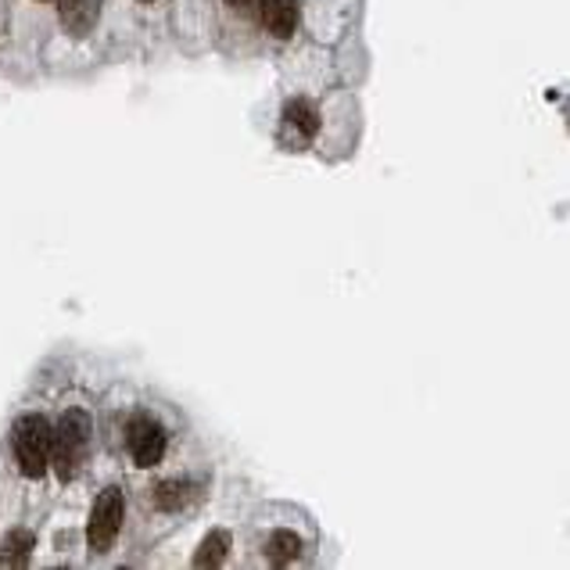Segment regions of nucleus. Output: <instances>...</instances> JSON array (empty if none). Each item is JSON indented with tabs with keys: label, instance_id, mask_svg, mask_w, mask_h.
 I'll return each mask as SVG.
<instances>
[{
	"label": "nucleus",
	"instance_id": "1",
	"mask_svg": "<svg viewBox=\"0 0 570 570\" xmlns=\"http://www.w3.org/2000/svg\"><path fill=\"white\" fill-rule=\"evenodd\" d=\"M90 430H94V424H90V416H86L83 409H69V413L61 416V424L54 427L51 463H54L61 481H69L80 470L86 449H90Z\"/></svg>",
	"mask_w": 570,
	"mask_h": 570
},
{
	"label": "nucleus",
	"instance_id": "2",
	"mask_svg": "<svg viewBox=\"0 0 570 570\" xmlns=\"http://www.w3.org/2000/svg\"><path fill=\"white\" fill-rule=\"evenodd\" d=\"M51 441L54 427L44 416H22L15 430H11V445H15V460L26 477H44L47 463H51Z\"/></svg>",
	"mask_w": 570,
	"mask_h": 570
},
{
	"label": "nucleus",
	"instance_id": "3",
	"mask_svg": "<svg viewBox=\"0 0 570 570\" xmlns=\"http://www.w3.org/2000/svg\"><path fill=\"white\" fill-rule=\"evenodd\" d=\"M122 513H126V499H122L119 488H105L97 495V502L90 510V524H86V545H90V553L101 556L111 549V542L119 538Z\"/></svg>",
	"mask_w": 570,
	"mask_h": 570
},
{
	"label": "nucleus",
	"instance_id": "4",
	"mask_svg": "<svg viewBox=\"0 0 570 570\" xmlns=\"http://www.w3.org/2000/svg\"><path fill=\"white\" fill-rule=\"evenodd\" d=\"M126 445L136 466H158L166 456V430L147 413H136L126 424Z\"/></svg>",
	"mask_w": 570,
	"mask_h": 570
},
{
	"label": "nucleus",
	"instance_id": "5",
	"mask_svg": "<svg viewBox=\"0 0 570 570\" xmlns=\"http://www.w3.org/2000/svg\"><path fill=\"white\" fill-rule=\"evenodd\" d=\"M319 133V116L308 101H291L283 108V122H280V141L288 147H305L313 144V136Z\"/></svg>",
	"mask_w": 570,
	"mask_h": 570
},
{
	"label": "nucleus",
	"instance_id": "6",
	"mask_svg": "<svg viewBox=\"0 0 570 570\" xmlns=\"http://www.w3.org/2000/svg\"><path fill=\"white\" fill-rule=\"evenodd\" d=\"M105 0H58V19L69 36H90L101 19Z\"/></svg>",
	"mask_w": 570,
	"mask_h": 570
},
{
	"label": "nucleus",
	"instance_id": "7",
	"mask_svg": "<svg viewBox=\"0 0 570 570\" xmlns=\"http://www.w3.org/2000/svg\"><path fill=\"white\" fill-rule=\"evenodd\" d=\"M258 15H263V26L280 40H288L299 26V4L294 0H258Z\"/></svg>",
	"mask_w": 570,
	"mask_h": 570
},
{
	"label": "nucleus",
	"instance_id": "8",
	"mask_svg": "<svg viewBox=\"0 0 570 570\" xmlns=\"http://www.w3.org/2000/svg\"><path fill=\"white\" fill-rule=\"evenodd\" d=\"M194 499H197V488L187 485V481H166V485H158V492H155L158 510H166V513H177Z\"/></svg>",
	"mask_w": 570,
	"mask_h": 570
},
{
	"label": "nucleus",
	"instance_id": "9",
	"mask_svg": "<svg viewBox=\"0 0 570 570\" xmlns=\"http://www.w3.org/2000/svg\"><path fill=\"white\" fill-rule=\"evenodd\" d=\"M29 553H33L29 531H11V535L0 542V567H26Z\"/></svg>",
	"mask_w": 570,
	"mask_h": 570
},
{
	"label": "nucleus",
	"instance_id": "10",
	"mask_svg": "<svg viewBox=\"0 0 570 570\" xmlns=\"http://www.w3.org/2000/svg\"><path fill=\"white\" fill-rule=\"evenodd\" d=\"M227 553H230V535L227 531H213V535H205V542L197 545L194 567H222L227 563Z\"/></svg>",
	"mask_w": 570,
	"mask_h": 570
},
{
	"label": "nucleus",
	"instance_id": "11",
	"mask_svg": "<svg viewBox=\"0 0 570 570\" xmlns=\"http://www.w3.org/2000/svg\"><path fill=\"white\" fill-rule=\"evenodd\" d=\"M299 553H302V542L299 535H291V531H277V535L269 538V563L272 567H288L291 560H299Z\"/></svg>",
	"mask_w": 570,
	"mask_h": 570
},
{
	"label": "nucleus",
	"instance_id": "12",
	"mask_svg": "<svg viewBox=\"0 0 570 570\" xmlns=\"http://www.w3.org/2000/svg\"><path fill=\"white\" fill-rule=\"evenodd\" d=\"M227 4H233L238 11H252V8H258V0H227Z\"/></svg>",
	"mask_w": 570,
	"mask_h": 570
},
{
	"label": "nucleus",
	"instance_id": "13",
	"mask_svg": "<svg viewBox=\"0 0 570 570\" xmlns=\"http://www.w3.org/2000/svg\"><path fill=\"white\" fill-rule=\"evenodd\" d=\"M144 4H147V0H144Z\"/></svg>",
	"mask_w": 570,
	"mask_h": 570
}]
</instances>
